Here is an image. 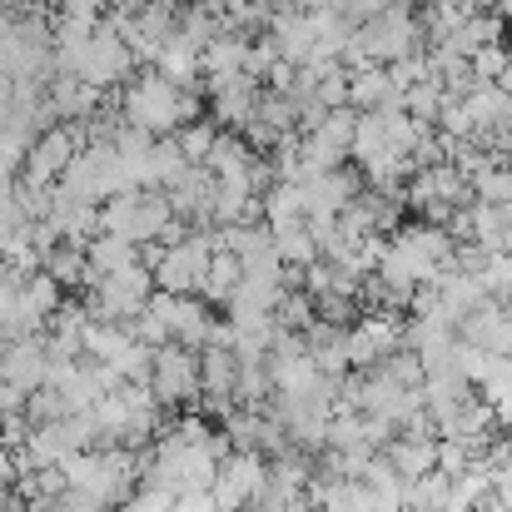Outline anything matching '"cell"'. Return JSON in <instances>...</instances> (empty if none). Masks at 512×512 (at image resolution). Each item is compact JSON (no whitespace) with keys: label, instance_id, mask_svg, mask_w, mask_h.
<instances>
[{"label":"cell","instance_id":"cell-1","mask_svg":"<svg viewBox=\"0 0 512 512\" xmlns=\"http://www.w3.org/2000/svg\"><path fill=\"white\" fill-rule=\"evenodd\" d=\"M120 115H125L130 125L150 130V135H174V130H184V125L199 120V100H194L189 85H174L160 70H150V75H135V80L125 85Z\"/></svg>","mask_w":512,"mask_h":512},{"label":"cell","instance_id":"cell-2","mask_svg":"<svg viewBox=\"0 0 512 512\" xmlns=\"http://www.w3.org/2000/svg\"><path fill=\"white\" fill-rule=\"evenodd\" d=\"M214 249H219V244H214L209 234H184V239H174V244H155V249H150L155 284H160L165 294H204Z\"/></svg>","mask_w":512,"mask_h":512},{"label":"cell","instance_id":"cell-3","mask_svg":"<svg viewBox=\"0 0 512 512\" xmlns=\"http://www.w3.org/2000/svg\"><path fill=\"white\" fill-rule=\"evenodd\" d=\"M155 269L150 264H135V269H120V274H105L95 289H90V314L95 319H110V324H130L145 314V304L155 299Z\"/></svg>","mask_w":512,"mask_h":512},{"label":"cell","instance_id":"cell-4","mask_svg":"<svg viewBox=\"0 0 512 512\" xmlns=\"http://www.w3.org/2000/svg\"><path fill=\"white\" fill-rule=\"evenodd\" d=\"M150 388L165 408H184L194 398H204V378H199V348L184 343H160L155 348V368H150Z\"/></svg>","mask_w":512,"mask_h":512},{"label":"cell","instance_id":"cell-5","mask_svg":"<svg viewBox=\"0 0 512 512\" xmlns=\"http://www.w3.org/2000/svg\"><path fill=\"white\" fill-rule=\"evenodd\" d=\"M264 483H269V458H264V453H244V448H234V453L219 463V478H214L209 498H214V508L219 512L254 508L259 493H264Z\"/></svg>","mask_w":512,"mask_h":512},{"label":"cell","instance_id":"cell-6","mask_svg":"<svg viewBox=\"0 0 512 512\" xmlns=\"http://www.w3.org/2000/svg\"><path fill=\"white\" fill-rule=\"evenodd\" d=\"M85 125H50V130H40L35 135V145H30V160H25V170L20 179H30V184H60L65 170H70V160L85 150Z\"/></svg>","mask_w":512,"mask_h":512},{"label":"cell","instance_id":"cell-7","mask_svg":"<svg viewBox=\"0 0 512 512\" xmlns=\"http://www.w3.org/2000/svg\"><path fill=\"white\" fill-rule=\"evenodd\" d=\"M259 85L254 75H219L209 80V115L219 130H249L259 120Z\"/></svg>","mask_w":512,"mask_h":512},{"label":"cell","instance_id":"cell-8","mask_svg":"<svg viewBox=\"0 0 512 512\" xmlns=\"http://www.w3.org/2000/svg\"><path fill=\"white\" fill-rule=\"evenodd\" d=\"M199 378H204L209 408L229 413L239 403V353H234V343H204L199 348Z\"/></svg>","mask_w":512,"mask_h":512},{"label":"cell","instance_id":"cell-9","mask_svg":"<svg viewBox=\"0 0 512 512\" xmlns=\"http://www.w3.org/2000/svg\"><path fill=\"white\" fill-rule=\"evenodd\" d=\"M50 343L45 334H30V339H5V353H0V378L5 383H20L25 393H35L40 383H50Z\"/></svg>","mask_w":512,"mask_h":512},{"label":"cell","instance_id":"cell-10","mask_svg":"<svg viewBox=\"0 0 512 512\" xmlns=\"http://www.w3.org/2000/svg\"><path fill=\"white\" fill-rule=\"evenodd\" d=\"M438 433L433 428H398L393 433V443L383 448V458L403 473V478H428V473H438Z\"/></svg>","mask_w":512,"mask_h":512},{"label":"cell","instance_id":"cell-11","mask_svg":"<svg viewBox=\"0 0 512 512\" xmlns=\"http://www.w3.org/2000/svg\"><path fill=\"white\" fill-rule=\"evenodd\" d=\"M304 184V199H309V214H343L353 199H358V174H348L343 165L334 170H314Z\"/></svg>","mask_w":512,"mask_h":512},{"label":"cell","instance_id":"cell-12","mask_svg":"<svg viewBox=\"0 0 512 512\" xmlns=\"http://www.w3.org/2000/svg\"><path fill=\"white\" fill-rule=\"evenodd\" d=\"M40 269H45L55 284H65V289H90V244L60 239V244L40 259Z\"/></svg>","mask_w":512,"mask_h":512},{"label":"cell","instance_id":"cell-13","mask_svg":"<svg viewBox=\"0 0 512 512\" xmlns=\"http://www.w3.org/2000/svg\"><path fill=\"white\" fill-rule=\"evenodd\" d=\"M135 264H140V244H130L120 234H95L90 239V289L105 274H120V269H135Z\"/></svg>","mask_w":512,"mask_h":512},{"label":"cell","instance_id":"cell-14","mask_svg":"<svg viewBox=\"0 0 512 512\" xmlns=\"http://www.w3.org/2000/svg\"><path fill=\"white\" fill-rule=\"evenodd\" d=\"M244 284V264H239V254L234 249H214V259H209V279H204V299L209 304H229V294Z\"/></svg>","mask_w":512,"mask_h":512},{"label":"cell","instance_id":"cell-15","mask_svg":"<svg viewBox=\"0 0 512 512\" xmlns=\"http://www.w3.org/2000/svg\"><path fill=\"white\" fill-rule=\"evenodd\" d=\"M473 194L483 204H512V165L508 160H488L483 170L473 174Z\"/></svg>","mask_w":512,"mask_h":512},{"label":"cell","instance_id":"cell-16","mask_svg":"<svg viewBox=\"0 0 512 512\" xmlns=\"http://www.w3.org/2000/svg\"><path fill=\"white\" fill-rule=\"evenodd\" d=\"M25 418H30V423H60V418H70V398H65L55 383H40V388L30 393V403H25Z\"/></svg>","mask_w":512,"mask_h":512},{"label":"cell","instance_id":"cell-17","mask_svg":"<svg viewBox=\"0 0 512 512\" xmlns=\"http://www.w3.org/2000/svg\"><path fill=\"white\" fill-rule=\"evenodd\" d=\"M174 140H179V150H184V160H189V165H204V160H209V150H214V140H219V125L194 120V125L174 130Z\"/></svg>","mask_w":512,"mask_h":512},{"label":"cell","instance_id":"cell-18","mask_svg":"<svg viewBox=\"0 0 512 512\" xmlns=\"http://www.w3.org/2000/svg\"><path fill=\"white\" fill-rule=\"evenodd\" d=\"M50 512H110V503L85 493V488H65L60 498H50Z\"/></svg>","mask_w":512,"mask_h":512},{"label":"cell","instance_id":"cell-19","mask_svg":"<svg viewBox=\"0 0 512 512\" xmlns=\"http://www.w3.org/2000/svg\"><path fill=\"white\" fill-rule=\"evenodd\" d=\"M503 70H508V50H503V45H488V50H478V55H473V75H478V85L498 80Z\"/></svg>","mask_w":512,"mask_h":512},{"label":"cell","instance_id":"cell-20","mask_svg":"<svg viewBox=\"0 0 512 512\" xmlns=\"http://www.w3.org/2000/svg\"><path fill=\"white\" fill-rule=\"evenodd\" d=\"M174 508H179V498L160 493V488H145V493H130L120 512H174Z\"/></svg>","mask_w":512,"mask_h":512},{"label":"cell","instance_id":"cell-21","mask_svg":"<svg viewBox=\"0 0 512 512\" xmlns=\"http://www.w3.org/2000/svg\"><path fill=\"white\" fill-rule=\"evenodd\" d=\"M199 5H209L214 15H244L254 0H199Z\"/></svg>","mask_w":512,"mask_h":512},{"label":"cell","instance_id":"cell-22","mask_svg":"<svg viewBox=\"0 0 512 512\" xmlns=\"http://www.w3.org/2000/svg\"><path fill=\"white\" fill-rule=\"evenodd\" d=\"M299 10H314V15L319 10H343V0H299Z\"/></svg>","mask_w":512,"mask_h":512},{"label":"cell","instance_id":"cell-23","mask_svg":"<svg viewBox=\"0 0 512 512\" xmlns=\"http://www.w3.org/2000/svg\"><path fill=\"white\" fill-rule=\"evenodd\" d=\"M498 85H503V90H508V95H512V60H508V70L498 75Z\"/></svg>","mask_w":512,"mask_h":512},{"label":"cell","instance_id":"cell-24","mask_svg":"<svg viewBox=\"0 0 512 512\" xmlns=\"http://www.w3.org/2000/svg\"><path fill=\"white\" fill-rule=\"evenodd\" d=\"M110 10H135V0H105Z\"/></svg>","mask_w":512,"mask_h":512},{"label":"cell","instance_id":"cell-25","mask_svg":"<svg viewBox=\"0 0 512 512\" xmlns=\"http://www.w3.org/2000/svg\"><path fill=\"white\" fill-rule=\"evenodd\" d=\"M0 353H5V339H0Z\"/></svg>","mask_w":512,"mask_h":512}]
</instances>
